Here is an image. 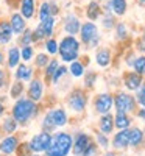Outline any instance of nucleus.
<instances>
[{
	"mask_svg": "<svg viewBox=\"0 0 145 156\" xmlns=\"http://www.w3.org/2000/svg\"><path fill=\"white\" fill-rule=\"evenodd\" d=\"M72 144L73 140L67 133H58L51 137L45 153L47 156H67L72 150Z\"/></svg>",
	"mask_w": 145,
	"mask_h": 156,
	"instance_id": "obj_1",
	"label": "nucleus"
},
{
	"mask_svg": "<svg viewBox=\"0 0 145 156\" xmlns=\"http://www.w3.org/2000/svg\"><path fill=\"white\" fill-rule=\"evenodd\" d=\"M36 103L30 98H19L14 106H12V119L16 122H20V123H25L28 122L33 115H36Z\"/></svg>",
	"mask_w": 145,
	"mask_h": 156,
	"instance_id": "obj_2",
	"label": "nucleus"
},
{
	"mask_svg": "<svg viewBox=\"0 0 145 156\" xmlns=\"http://www.w3.org/2000/svg\"><path fill=\"white\" fill-rule=\"evenodd\" d=\"M58 51L64 62H72L78 58V53H80V42L73 36L69 34L61 39V42L58 45Z\"/></svg>",
	"mask_w": 145,
	"mask_h": 156,
	"instance_id": "obj_3",
	"label": "nucleus"
},
{
	"mask_svg": "<svg viewBox=\"0 0 145 156\" xmlns=\"http://www.w3.org/2000/svg\"><path fill=\"white\" fill-rule=\"evenodd\" d=\"M67 123V114H65L64 109H51L47 112L45 119H44V129L50 131V129H53L56 126H64Z\"/></svg>",
	"mask_w": 145,
	"mask_h": 156,
	"instance_id": "obj_4",
	"label": "nucleus"
},
{
	"mask_svg": "<svg viewBox=\"0 0 145 156\" xmlns=\"http://www.w3.org/2000/svg\"><path fill=\"white\" fill-rule=\"evenodd\" d=\"M80 37L84 44H87L89 47H94L98 42V31L97 27L92 22H86L83 23V27H80Z\"/></svg>",
	"mask_w": 145,
	"mask_h": 156,
	"instance_id": "obj_5",
	"label": "nucleus"
},
{
	"mask_svg": "<svg viewBox=\"0 0 145 156\" xmlns=\"http://www.w3.org/2000/svg\"><path fill=\"white\" fill-rule=\"evenodd\" d=\"M50 140H51V136L47 133V131H42V133H39L36 134L31 140H30V150L31 151H45L50 145Z\"/></svg>",
	"mask_w": 145,
	"mask_h": 156,
	"instance_id": "obj_6",
	"label": "nucleus"
},
{
	"mask_svg": "<svg viewBox=\"0 0 145 156\" xmlns=\"http://www.w3.org/2000/svg\"><path fill=\"white\" fill-rule=\"evenodd\" d=\"M114 105L117 108V112H129V111L134 109V98L131 95H128V94L120 92L115 97Z\"/></svg>",
	"mask_w": 145,
	"mask_h": 156,
	"instance_id": "obj_7",
	"label": "nucleus"
},
{
	"mask_svg": "<svg viewBox=\"0 0 145 156\" xmlns=\"http://www.w3.org/2000/svg\"><path fill=\"white\" fill-rule=\"evenodd\" d=\"M69 106L76 112L83 111L84 106H86V95L81 92V90H73V92L70 94V97H69Z\"/></svg>",
	"mask_w": 145,
	"mask_h": 156,
	"instance_id": "obj_8",
	"label": "nucleus"
},
{
	"mask_svg": "<svg viewBox=\"0 0 145 156\" xmlns=\"http://www.w3.org/2000/svg\"><path fill=\"white\" fill-rule=\"evenodd\" d=\"M112 105H114L112 97L109 94H101V95H98V98L95 101V109L100 114H108L109 109L112 108Z\"/></svg>",
	"mask_w": 145,
	"mask_h": 156,
	"instance_id": "obj_9",
	"label": "nucleus"
},
{
	"mask_svg": "<svg viewBox=\"0 0 145 156\" xmlns=\"http://www.w3.org/2000/svg\"><path fill=\"white\" fill-rule=\"evenodd\" d=\"M44 94V84L41 80H33L28 86V98L33 101H39Z\"/></svg>",
	"mask_w": 145,
	"mask_h": 156,
	"instance_id": "obj_10",
	"label": "nucleus"
},
{
	"mask_svg": "<svg viewBox=\"0 0 145 156\" xmlns=\"http://www.w3.org/2000/svg\"><path fill=\"white\" fill-rule=\"evenodd\" d=\"M27 19H25L22 14H19V12H14V14L11 16V20H9V25L12 28V33L14 34H20L25 28H27V22H25Z\"/></svg>",
	"mask_w": 145,
	"mask_h": 156,
	"instance_id": "obj_11",
	"label": "nucleus"
},
{
	"mask_svg": "<svg viewBox=\"0 0 145 156\" xmlns=\"http://www.w3.org/2000/svg\"><path fill=\"white\" fill-rule=\"evenodd\" d=\"M90 144V140H89V136L84 134V133H80L76 136L75 139V145H73V153L76 156H83L84 150L87 148V145Z\"/></svg>",
	"mask_w": 145,
	"mask_h": 156,
	"instance_id": "obj_12",
	"label": "nucleus"
},
{
	"mask_svg": "<svg viewBox=\"0 0 145 156\" xmlns=\"http://www.w3.org/2000/svg\"><path fill=\"white\" fill-rule=\"evenodd\" d=\"M80 20H78L75 16H67L65 17V20H64V30H65V33L67 34H70V36H73V34H76L78 31H80Z\"/></svg>",
	"mask_w": 145,
	"mask_h": 156,
	"instance_id": "obj_13",
	"label": "nucleus"
},
{
	"mask_svg": "<svg viewBox=\"0 0 145 156\" xmlns=\"http://www.w3.org/2000/svg\"><path fill=\"white\" fill-rule=\"evenodd\" d=\"M17 150V139L14 136H8L0 142V151L5 154H11L12 151Z\"/></svg>",
	"mask_w": 145,
	"mask_h": 156,
	"instance_id": "obj_14",
	"label": "nucleus"
},
{
	"mask_svg": "<svg viewBox=\"0 0 145 156\" xmlns=\"http://www.w3.org/2000/svg\"><path fill=\"white\" fill-rule=\"evenodd\" d=\"M112 144L115 148H126L129 145V131L125 128V129H120L118 134H115Z\"/></svg>",
	"mask_w": 145,
	"mask_h": 156,
	"instance_id": "obj_15",
	"label": "nucleus"
},
{
	"mask_svg": "<svg viewBox=\"0 0 145 156\" xmlns=\"http://www.w3.org/2000/svg\"><path fill=\"white\" fill-rule=\"evenodd\" d=\"M34 12H36L34 0H22V2H20V14L25 19H33Z\"/></svg>",
	"mask_w": 145,
	"mask_h": 156,
	"instance_id": "obj_16",
	"label": "nucleus"
},
{
	"mask_svg": "<svg viewBox=\"0 0 145 156\" xmlns=\"http://www.w3.org/2000/svg\"><path fill=\"white\" fill-rule=\"evenodd\" d=\"M12 34L14 33H12L9 22H6V20L0 22V44H8L12 39Z\"/></svg>",
	"mask_w": 145,
	"mask_h": 156,
	"instance_id": "obj_17",
	"label": "nucleus"
},
{
	"mask_svg": "<svg viewBox=\"0 0 145 156\" xmlns=\"http://www.w3.org/2000/svg\"><path fill=\"white\" fill-rule=\"evenodd\" d=\"M31 75H33V69L27 64H19L16 67V78L17 81H28L31 80Z\"/></svg>",
	"mask_w": 145,
	"mask_h": 156,
	"instance_id": "obj_18",
	"label": "nucleus"
},
{
	"mask_svg": "<svg viewBox=\"0 0 145 156\" xmlns=\"http://www.w3.org/2000/svg\"><path fill=\"white\" fill-rule=\"evenodd\" d=\"M37 27L41 28V31L44 33V36H45V37L51 36V33H53V28H55V16H50V17H47V19L41 20Z\"/></svg>",
	"mask_w": 145,
	"mask_h": 156,
	"instance_id": "obj_19",
	"label": "nucleus"
},
{
	"mask_svg": "<svg viewBox=\"0 0 145 156\" xmlns=\"http://www.w3.org/2000/svg\"><path fill=\"white\" fill-rule=\"evenodd\" d=\"M19 62H20V50L17 47H11L8 50V67L14 69L19 66Z\"/></svg>",
	"mask_w": 145,
	"mask_h": 156,
	"instance_id": "obj_20",
	"label": "nucleus"
},
{
	"mask_svg": "<svg viewBox=\"0 0 145 156\" xmlns=\"http://www.w3.org/2000/svg\"><path fill=\"white\" fill-rule=\"evenodd\" d=\"M112 128H114V119L108 114H103L101 117V120H100V129H101V133L103 134H109L112 131Z\"/></svg>",
	"mask_w": 145,
	"mask_h": 156,
	"instance_id": "obj_21",
	"label": "nucleus"
},
{
	"mask_svg": "<svg viewBox=\"0 0 145 156\" xmlns=\"http://www.w3.org/2000/svg\"><path fill=\"white\" fill-rule=\"evenodd\" d=\"M125 84H126L128 89L136 90V89L142 84V83H140V75H139V73H128V75L125 76Z\"/></svg>",
	"mask_w": 145,
	"mask_h": 156,
	"instance_id": "obj_22",
	"label": "nucleus"
},
{
	"mask_svg": "<svg viewBox=\"0 0 145 156\" xmlns=\"http://www.w3.org/2000/svg\"><path fill=\"white\" fill-rule=\"evenodd\" d=\"M129 117L125 114V112H117L115 115V119H114V125L118 128V129H125L129 126Z\"/></svg>",
	"mask_w": 145,
	"mask_h": 156,
	"instance_id": "obj_23",
	"label": "nucleus"
},
{
	"mask_svg": "<svg viewBox=\"0 0 145 156\" xmlns=\"http://www.w3.org/2000/svg\"><path fill=\"white\" fill-rule=\"evenodd\" d=\"M143 139V133L139 128H133L129 129V145H139Z\"/></svg>",
	"mask_w": 145,
	"mask_h": 156,
	"instance_id": "obj_24",
	"label": "nucleus"
},
{
	"mask_svg": "<svg viewBox=\"0 0 145 156\" xmlns=\"http://www.w3.org/2000/svg\"><path fill=\"white\" fill-rule=\"evenodd\" d=\"M111 8L114 9V12L117 16L125 14V11H126V0H112V2H111Z\"/></svg>",
	"mask_w": 145,
	"mask_h": 156,
	"instance_id": "obj_25",
	"label": "nucleus"
},
{
	"mask_svg": "<svg viewBox=\"0 0 145 156\" xmlns=\"http://www.w3.org/2000/svg\"><path fill=\"white\" fill-rule=\"evenodd\" d=\"M100 12H101V9H100V6H98L97 2H90L89 3V6H87V17L90 20L98 19L100 17Z\"/></svg>",
	"mask_w": 145,
	"mask_h": 156,
	"instance_id": "obj_26",
	"label": "nucleus"
},
{
	"mask_svg": "<svg viewBox=\"0 0 145 156\" xmlns=\"http://www.w3.org/2000/svg\"><path fill=\"white\" fill-rule=\"evenodd\" d=\"M111 61V53L108 50H100L97 53V64L101 67H106Z\"/></svg>",
	"mask_w": 145,
	"mask_h": 156,
	"instance_id": "obj_27",
	"label": "nucleus"
},
{
	"mask_svg": "<svg viewBox=\"0 0 145 156\" xmlns=\"http://www.w3.org/2000/svg\"><path fill=\"white\" fill-rule=\"evenodd\" d=\"M19 42H20L22 47H23V45H31V42H33V31L28 30V28H25V30L20 33Z\"/></svg>",
	"mask_w": 145,
	"mask_h": 156,
	"instance_id": "obj_28",
	"label": "nucleus"
},
{
	"mask_svg": "<svg viewBox=\"0 0 145 156\" xmlns=\"http://www.w3.org/2000/svg\"><path fill=\"white\" fill-rule=\"evenodd\" d=\"M58 59H51L47 62V66H45V76H47V80H51V76H53L55 70L58 69Z\"/></svg>",
	"mask_w": 145,
	"mask_h": 156,
	"instance_id": "obj_29",
	"label": "nucleus"
},
{
	"mask_svg": "<svg viewBox=\"0 0 145 156\" xmlns=\"http://www.w3.org/2000/svg\"><path fill=\"white\" fill-rule=\"evenodd\" d=\"M33 55H34V50L31 45H23L20 48V58L23 61H31L33 59Z\"/></svg>",
	"mask_w": 145,
	"mask_h": 156,
	"instance_id": "obj_30",
	"label": "nucleus"
},
{
	"mask_svg": "<svg viewBox=\"0 0 145 156\" xmlns=\"http://www.w3.org/2000/svg\"><path fill=\"white\" fill-rule=\"evenodd\" d=\"M70 73L73 76H81L84 73V66L81 62H78V61H72V64H70Z\"/></svg>",
	"mask_w": 145,
	"mask_h": 156,
	"instance_id": "obj_31",
	"label": "nucleus"
},
{
	"mask_svg": "<svg viewBox=\"0 0 145 156\" xmlns=\"http://www.w3.org/2000/svg\"><path fill=\"white\" fill-rule=\"evenodd\" d=\"M50 16H51L50 3L44 2V3L41 5V8H39V20H44V19H47V17H50Z\"/></svg>",
	"mask_w": 145,
	"mask_h": 156,
	"instance_id": "obj_32",
	"label": "nucleus"
},
{
	"mask_svg": "<svg viewBox=\"0 0 145 156\" xmlns=\"http://www.w3.org/2000/svg\"><path fill=\"white\" fill-rule=\"evenodd\" d=\"M134 70L139 75H143L145 73V56H140V58H137L134 61Z\"/></svg>",
	"mask_w": 145,
	"mask_h": 156,
	"instance_id": "obj_33",
	"label": "nucleus"
},
{
	"mask_svg": "<svg viewBox=\"0 0 145 156\" xmlns=\"http://www.w3.org/2000/svg\"><path fill=\"white\" fill-rule=\"evenodd\" d=\"M22 90H23V84H22V81L14 83V84H12V87H11V97H12V98H19L20 94H22Z\"/></svg>",
	"mask_w": 145,
	"mask_h": 156,
	"instance_id": "obj_34",
	"label": "nucleus"
},
{
	"mask_svg": "<svg viewBox=\"0 0 145 156\" xmlns=\"http://www.w3.org/2000/svg\"><path fill=\"white\" fill-rule=\"evenodd\" d=\"M45 48L50 55H55L58 53V42L55 41V39H48V41L45 42Z\"/></svg>",
	"mask_w": 145,
	"mask_h": 156,
	"instance_id": "obj_35",
	"label": "nucleus"
},
{
	"mask_svg": "<svg viewBox=\"0 0 145 156\" xmlns=\"http://www.w3.org/2000/svg\"><path fill=\"white\" fill-rule=\"evenodd\" d=\"M16 126H17V122L14 119H6L3 122V129H5V131H8V133H12L16 129Z\"/></svg>",
	"mask_w": 145,
	"mask_h": 156,
	"instance_id": "obj_36",
	"label": "nucleus"
},
{
	"mask_svg": "<svg viewBox=\"0 0 145 156\" xmlns=\"http://www.w3.org/2000/svg\"><path fill=\"white\" fill-rule=\"evenodd\" d=\"M67 72V69H65L64 66H58V69L55 70V73H53V76H51V83H58L59 81V78Z\"/></svg>",
	"mask_w": 145,
	"mask_h": 156,
	"instance_id": "obj_37",
	"label": "nucleus"
},
{
	"mask_svg": "<svg viewBox=\"0 0 145 156\" xmlns=\"http://www.w3.org/2000/svg\"><path fill=\"white\" fill-rule=\"evenodd\" d=\"M48 61H50V59H48V56H47L45 53H39V55L36 56V66H37V67H45Z\"/></svg>",
	"mask_w": 145,
	"mask_h": 156,
	"instance_id": "obj_38",
	"label": "nucleus"
},
{
	"mask_svg": "<svg viewBox=\"0 0 145 156\" xmlns=\"http://www.w3.org/2000/svg\"><path fill=\"white\" fill-rule=\"evenodd\" d=\"M136 97H137V101L140 103V105L145 106V84L137 87V95Z\"/></svg>",
	"mask_w": 145,
	"mask_h": 156,
	"instance_id": "obj_39",
	"label": "nucleus"
},
{
	"mask_svg": "<svg viewBox=\"0 0 145 156\" xmlns=\"http://www.w3.org/2000/svg\"><path fill=\"white\" fill-rule=\"evenodd\" d=\"M95 154H97V148H95V145H92V144H89L87 148L83 153V156H95Z\"/></svg>",
	"mask_w": 145,
	"mask_h": 156,
	"instance_id": "obj_40",
	"label": "nucleus"
},
{
	"mask_svg": "<svg viewBox=\"0 0 145 156\" xmlns=\"http://www.w3.org/2000/svg\"><path fill=\"white\" fill-rule=\"evenodd\" d=\"M95 80H97V75L95 73H87L86 75V86H94V83H95Z\"/></svg>",
	"mask_w": 145,
	"mask_h": 156,
	"instance_id": "obj_41",
	"label": "nucleus"
},
{
	"mask_svg": "<svg viewBox=\"0 0 145 156\" xmlns=\"http://www.w3.org/2000/svg\"><path fill=\"white\" fill-rule=\"evenodd\" d=\"M117 36L122 37V39L126 36V27H125L123 23H118V25H117Z\"/></svg>",
	"mask_w": 145,
	"mask_h": 156,
	"instance_id": "obj_42",
	"label": "nucleus"
},
{
	"mask_svg": "<svg viewBox=\"0 0 145 156\" xmlns=\"http://www.w3.org/2000/svg\"><path fill=\"white\" fill-rule=\"evenodd\" d=\"M97 140L101 147H108V139L104 137V134H97Z\"/></svg>",
	"mask_w": 145,
	"mask_h": 156,
	"instance_id": "obj_43",
	"label": "nucleus"
},
{
	"mask_svg": "<svg viewBox=\"0 0 145 156\" xmlns=\"http://www.w3.org/2000/svg\"><path fill=\"white\" fill-rule=\"evenodd\" d=\"M112 22H114V20H112L111 16H106V17L103 19V25H104L106 28H111V27H112Z\"/></svg>",
	"mask_w": 145,
	"mask_h": 156,
	"instance_id": "obj_44",
	"label": "nucleus"
},
{
	"mask_svg": "<svg viewBox=\"0 0 145 156\" xmlns=\"http://www.w3.org/2000/svg\"><path fill=\"white\" fill-rule=\"evenodd\" d=\"M3 83H5V72L0 69V89L3 87Z\"/></svg>",
	"mask_w": 145,
	"mask_h": 156,
	"instance_id": "obj_45",
	"label": "nucleus"
},
{
	"mask_svg": "<svg viewBox=\"0 0 145 156\" xmlns=\"http://www.w3.org/2000/svg\"><path fill=\"white\" fill-rule=\"evenodd\" d=\"M139 117H142V119L145 120V106H143V108L140 109V112H139Z\"/></svg>",
	"mask_w": 145,
	"mask_h": 156,
	"instance_id": "obj_46",
	"label": "nucleus"
},
{
	"mask_svg": "<svg viewBox=\"0 0 145 156\" xmlns=\"http://www.w3.org/2000/svg\"><path fill=\"white\" fill-rule=\"evenodd\" d=\"M3 111H5V108H3V105H2V101H0V115L3 114Z\"/></svg>",
	"mask_w": 145,
	"mask_h": 156,
	"instance_id": "obj_47",
	"label": "nucleus"
},
{
	"mask_svg": "<svg viewBox=\"0 0 145 156\" xmlns=\"http://www.w3.org/2000/svg\"><path fill=\"white\" fill-rule=\"evenodd\" d=\"M3 62V53H2V50H0V64Z\"/></svg>",
	"mask_w": 145,
	"mask_h": 156,
	"instance_id": "obj_48",
	"label": "nucleus"
},
{
	"mask_svg": "<svg viewBox=\"0 0 145 156\" xmlns=\"http://www.w3.org/2000/svg\"><path fill=\"white\" fill-rule=\"evenodd\" d=\"M104 156H115V154H114V153H106Z\"/></svg>",
	"mask_w": 145,
	"mask_h": 156,
	"instance_id": "obj_49",
	"label": "nucleus"
},
{
	"mask_svg": "<svg viewBox=\"0 0 145 156\" xmlns=\"http://www.w3.org/2000/svg\"><path fill=\"white\" fill-rule=\"evenodd\" d=\"M139 2H140V3H145V0H139Z\"/></svg>",
	"mask_w": 145,
	"mask_h": 156,
	"instance_id": "obj_50",
	"label": "nucleus"
},
{
	"mask_svg": "<svg viewBox=\"0 0 145 156\" xmlns=\"http://www.w3.org/2000/svg\"><path fill=\"white\" fill-rule=\"evenodd\" d=\"M143 39H145V33H143Z\"/></svg>",
	"mask_w": 145,
	"mask_h": 156,
	"instance_id": "obj_51",
	"label": "nucleus"
}]
</instances>
